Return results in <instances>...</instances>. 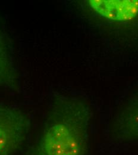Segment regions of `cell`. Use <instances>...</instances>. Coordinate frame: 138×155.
I'll return each instance as SVG.
<instances>
[{
	"instance_id": "3957f363",
	"label": "cell",
	"mask_w": 138,
	"mask_h": 155,
	"mask_svg": "<svg viewBox=\"0 0 138 155\" xmlns=\"http://www.w3.org/2000/svg\"><path fill=\"white\" fill-rule=\"evenodd\" d=\"M89 3L99 15L110 19L129 20L138 13L137 0H91Z\"/></svg>"
},
{
	"instance_id": "6da1fadb",
	"label": "cell",
	"mask_w": 138,
	"mask_h": 155,
	"mask_svg": "<svg viewBox=\"0 0 138 155\" xmlns=\"http://www.w3.org/2000/svg\"><path fill=\"white\" fill-rule=\"evenodd\" d=\"M86 107L75 98L54 103L33 155H85L88 150Z\"/></svg>"
},
{
	"instance_id": "277c9868",
	"label": "cell",
	"mask_w": 138,
	"mask_h": 155,
	"mask_svg": "<svg viewBox=\"0 0 138 155\" xmlns=\"http://www.w3.org/2000/svg\"><path fill=\"white\" fill-rule=\"evenodd\" d=\"M19 73L15 66L11 45L0 28V87L13 91L19 89Z\"/></svg>"
},
{
	"instance_id": "7a4b0ae2",
	"label": "cell",
	"mask_w": 138,
	"mask_h": 155,
	"mask_svg": "<svg viewBox=\"0 0 138 155\" xmlns=\"http://www.w3.org/2000/svg\"><path fill=\"white\" fill-rule=\"evenodd\" d=\"M30 120L19 107L0 103V155H10L23 145Z\"/></svg>"
}]
</instances>
